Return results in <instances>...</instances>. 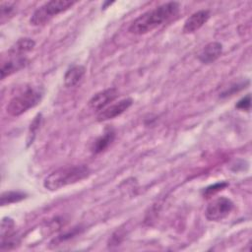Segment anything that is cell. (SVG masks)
<instances>
[{
	"instance_id": "cell-1",
	"label": "cell",
	"mask_w": 252,
	"mask_h": 252,
	"mask_svg": "<svg viewBox=\"0 0 252 252\" xmlns=\"http://www.w3.org/2000/svg\"><path fill=\"white\" fill-rule=\"evenodd\" d=\"M179 8L180 6L178 2H167L159 5L135 19L130 25L128 31L134 34H145L152 32L175 16L178 13Z\"/></svg>"
},
{
	"instance_id": "cell-14",
	"label": "cell",
	"mask_w": 252,
	"mask_h": 252,
	"mask_svg": "<svg viewBox=\"0 0 252 252\" xmlns=\"http://www.w3.org/2000/svg\"><path fill=\"white\" fill-rule=\"evenodd\" d=\"M27 197V194L21 191H6L1 194L0 203L2 206L10 205L12 203H17L24 200Z\"/></svg>"
},
{
	"instance_id": "cell-18",
	"label": "cell",
	"mask_w": 252,
	"mask_h": 252,
	"mask_svg": "<svg viewBox=\"0 0 252 252\" xmlns=\"http://www.w3.org/2000/svg\"><path fill=\"white\" fill-rule=\"evenodd\" d=\"M250 104H251L250 95L247 94L246 96H244L240 100H238L235 107L238 108V109H241V110H249L250 109Z\"/></svg>"
},
{
	"instance_id": "cell-13",
	"label": "cell",
	"mask_w": 252,
	"mask_h": 252,
	"mask_svg": "<svg viewBox=\"0 0 252 252\" xmlns=\"http://www.w3.org/2000/svg\"><path fill=\"white\" fill-rule=\"evenodd\" d=\"M115 138V132L113 129L109 128L107 129L104 134L100 137H98L92 146V152L94 154H99L103 152L105 149L109 147V145L113 142Z\"/></svg>"
},
{
	"instance_id": "cell-10",
	"label": "cell",
	"mask_w": 252,
	"mask_h": 252,
	"mask_svg": "<svg viewBox=\"0 0 252 252\" xmlns=\"http://www.w3.org/2000/svg\"><path fill=\"white\" fill-rule=\"evenodd\" d=\"M222 52V45L220 42L213 41L204 46L198 58L204 64H211L216 61Z\"/></svg>"
},
{
	"instance_id": "cell-2",
	"label": "cell",
	"mask_w": 252,
	"mask_h": 252,
	"mask_svg": "<svg viewBox=\"0 0 252 252\" xmlns=\"http://www.w3.org/2000/svg\"><path fill=\"white\" fill-rule=\"evenodd\" d=\"M90 168L85 164L61 167L44 178L43 186L49 191H56L71 184H75L89 177Z\"/></svg>"
},
{
	"instance_id": "cell-4",
	"label": "cell",
	"mask_w": 252,
	"mask_h": 252,
	"mask_svg": "<svg viewBox=\"0 0 252 252\" xmlns=\"http://www.w3.org/2000/svg\"><path fill=\"white\" fill-rule=\"evenodd\" d=\"M76 2L70 0H52L38 7L30 19L32 26H41L49 22L54 16L68 10Z\"/></svg>"
},
{
	"instance_id": "cell-8",
	"label": "cell",
	"mask_w": 252,
	"mask_h": 252,
	"mask_svg": "<svg viewBox=\"0 0 252 252\" xmlns=\"http://www.w3.org/2000/svg\"><path fill=\"white\" fill-rule=\"evenodd\" d=\"M210 12L208 10H199L189 16L183 26L184 33H193L202 28L209 20Z\"/></svg>"
},
{
	"instance_id": "cell-12",
	"label": "cell",
	"mask_w": 252,
	"mask_h": 252,
	"mask_svg": "<svg viewBox=\"0 0 252 252\" xmlns=\"http://www.w3.org/2000/svg\"><path fill=\"white\" fill-rule=\"evenodd\" d=\"M35 42L30 37H24L17 40L9 49L8 56H24L26 53L32 51Z\"/></svg>"
},
{
	"instance_id": "cell-19",
	"label": "cell",
	"mask_w": 252,
	"mask_h": 252,
	"mask_svg": "<svg viewBox=\"0 0 252 252\" xmlns=\"http://www.w3.org/2000/svg\"><path fill=\"white\" fill-rule=\"evenodd\" d=\"M246 84H248V83H246ZM246 84H245V83H241V84H237V85H234V86L230 87V89H229V90H227V91L223 92V93L220 94V96L222 97V96L231 95L232 94H234V93H235V91H236V92H238V91H240V90L244 89V88H245V86H246Z\"/></svg>"
},
{
	"instance_id": "cell-3",
	"label": "cell",
	"mask_w": 252,
	"mask_h": 252,
	"mask_svg": "<svg viewBox=\"0 0 252 252\" xmlns=\"http://www.w3.org/2000/svg\"><path fill=\"white\" fill-rule=\"evenodd\" d=\"M43 96L40 87H28L25 91L15 95L7 104L6 110L11 116H20L30 108L37 105Z\"/></svg>"
},
{
	"instance_id": "cell-6",
	"label": "cell",
	"mask_w": 252,
	"mask_h": 252,
	"mask_svg": "<svg viewBox=\"0 0 252 252\" xmlns=\"http://www.w3.org/2000/svg\"><path fill=\"white\" fill-rule=\"evenodd\" d=\"M133 103V99L130 97H126L123 98L121 100H119L118 102H115L113 104H110L108 106H106L105 108H103L101 111H99V113L97 114V121L101 122V121H106L112 118H115L117 116H119L120 114H122L124 111H126Z\"/></svg>"
},
{
	"instance_id": "cell-5",
	"label": "cell",
	"mask_w": 252,
	"mask_h": 252,
	"mask_svg": "<svg viewBox=\"0 0 252 252\" xmlns=\"http://www.w3.org/2000/svg\"><path fill=\"white\" fill-rule=\"evenodd\" d=\"M233 208L234 204L230 199L226 197H219L207 206L205 216L209 220L219 221L227 217Z\"/></svg>"
},
{
	"instance_id": "cell-11",
	"label": "cell",
	"mask_w": 252,
	"mask_h": 252,
	"mask_svg": "<svg viewBox=\"0 0 252 252\" xmlns=\"http://www.w3.org/2000/svg\"><path fill=\"white\" fill-rule=\"evenodd\" d=\"M86 69L82 65H72L70 66L64 75V85L67 88H72L76 86L85 76Z\"/></svg>"
},
{
	"instance_id": "cell-15",
	"label": "cell",
	"mask_w": 252,
	"mask_h": 252,
	"mask_svg": "<svg viewBox=\"0 0 252 252\" xmlns=\"http://www.w3.org/2000/svg\"><path fill=\"white\" fill-rule=\"evenodd\" d=\"M15 223L11 218H4L1 222V238L14 233Z\"/></svg>"
},
{
	"instance_id": "cell-17",
	"label": "cell",
	"mask_w": 252,
	"mask_h": 252,
	"mask_svg": "<svg viewBox=\"0 0 252 252\" xmlns=\"http://www.w3.org/2000/svg\"><path fill=\"white\" fill-rule=\"evenodd\" d=\"M227 186V183L226 182H218V183H215L214 185H211L209 187H207L205 190H204V195L206 196H212L214 195L215 193L222 190L224 187Z\"/></svg>"
},
{
	"instance_id": "cell-7",
	"label": "cell",
	"mask_w": 252,
	"mask_h": 252,
	"mask_svg": "<svg viewBox=\"0 0 252 252\" xmlns=\"http://www.w3.org/2000/svg\"><path fill=\"white\" fill-rule=\"evenodd\" d=\"M118 96V91L114 88L106 89L96 93L92 96L89 101V105L94 110L101 111L103 108L108 106Z\"/></svg>"
},
{
	"instance_id": "cell-9",
	"label": "cell",
	"mask_w": 252,
	"mask_h": 252,
	"mask_svg": "<svg viewBox=\"0 0 252 252\" xmlns=\"http://www.w3.org/2000/svg\"><path fill=\"white\" fill-rule=\"evenodd\" d=\"M29 60L25 56H9V58L3 61L1 64V79L4 80L6 77H9L12 74L25 68Z\"/></svg>"
},
{
	"instance_id": "cell-16",
	"label": "cell",
	"mask_w": 252,
	"mask_h": 252,
	"mask_svg": "<svg viewBox=\"0 0 252 252\" xmlns=\"http://www.w3.org/2000/svg\"><path fill=\"white\" fill-rule=\"evenodd\" d=\"M1 23H4L5 20L11 15H13L15 10V3L13 2H1Z\"/></svg>"
}]
</instances>
